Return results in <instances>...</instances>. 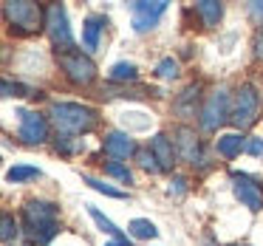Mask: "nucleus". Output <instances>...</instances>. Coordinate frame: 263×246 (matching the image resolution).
Returning <instances> with one entry per match:
<instances>
[{
  "label": "nucleus",
  "mask_w": 263,
  "mask_h": 246,
  "mask_svg": "<svg viewBox=\"0 0 263 246\" xmlns=\"http://www.w3.org/2000/svg\"><path fill=\"white\" fill-rule=\"evenodd\" d=\"M88 215H91L93 221H97V226L102 229V232H108V235H110V238H114V240H122V243H133V238H130V235H125V232H122V229L116 226V223L110 221V218L105 215V212L99 210V206L88 204Z\"/></svg>",
  "instance_id": "nucleus-18"
},
{
  "label": "nucleus",
  "mask_w": 263,
  "mask_h": 246,
  "mask_svg": "<svg viewBox=\"0 0 263 246\" xmlns=\"http://www.w3.org/2000/svg\"><path fill=\"white\" fill-rule=\"evenodd\" d=\"M173 139H176V153H178V159L181 161H187L190 167H201L204 164V156H201V142H198V136H195V130L193 127H187V125H178L176 130H173Z\"/></svg>",
  "instance_id": "nucleus-9"
},
{
  "label": "nucleus",
  "mask_w": 263,
  "mask_h": 246,
  "mask_svg": "<svg viewBox=\"0 0 263 246\" xmlns=\"http://www.w3.org/2000/svg\"><path fill=\"white\" fill-rule=\"evenodd\" d=\"M31 178H40V167L14 164L12 170L6 173V181H12V184H23V181H31Z\"/></svg>",
  "instance_id": "nucleus-23"
},
{
  "label": "nucleus",
  "mask_w": 263,
  "mask_h": 246,
  "mask_svg": "<svg viewBox=\"0 0 263 246\" xmlns=\"http://www.w3.org/2000/svg\"><path fill=\"white\" fill-rule=\"evenodd\" d=\"M20 226H23V223H20L12 212H3V215H0V238H3V243L17 240L20 238Z\"/></svg>",
  "instance_id": "nucleus-21"
},
{
  "label": "nucleus",
  "mask_w": 263,
  "mask_h": 246,
  "mask_svg": "<svg viewBox=\"0 0 263 246\" xmlns=\"http://www.w3.org/2000/svg\"><path fill=\"white\" fill-rule=\"evenodd\" d=\"M156 77H159V80H178V63L173 57H164L156 65Z\"/></svg>",
  "instance_id": "nucleus-27"
},
{
  "label": "nucleus",
  "mask_w": 263,
  "mask_h": 246,
  "mask_svg": "<svg viewBox=\"0 0 263 246\" xmlns=\"http://www.w3.org/2000/svg\"><path fill=\"white\" fill-rule=\"evenodd\" d=\"M20 125H17V139L23 144H43L51 136V119L43 116L40 110H20Z\"/></svg>",
  "instance_id": "nucleus-8"
},
{
  "label": "nucleus",
  "mask_w": 263,
  "mask_h": 246,
  "mask_svg": "<svg viewBox=\"0 0 263 246\" xmlns=\"http://www.w3.org/2000/svg\"><path fill=\"white\" fill-rule=\"evenodd\" d=\"M235 246H240V243H235Z\"/></svg>",
  "instance_id": "nucleus-33"
},
{
  "label": "nucleus",
  "mask_w": 263,
  "mask_h": 246,
  "mask_svg": "<svg viewBox=\"0 0 263 246\" xmlns=\"http://www.w3.org/2000/svg\"><path fill=\"white\" fill-rule=\"evenodd\" d=\"M23 232L31 243L46 246L60 232V206L51 201H29L23 206Z\"/></svg>",
  "instance_id": "nucleus-1"
},
{
  "label": "nucleus",
  "mask_w": 263,
  "mask_h": 246,
  "mask_svg": "<svg viewBox=\"0 0 263 246\" xmlns=\"http://www.w3.org/2000/svg\"><path fill=\"white\" fill-rule=\"evenodd\" d=\"M82 181L88 184V187H93L97 193H102V195H110V198H127L122 190H116V187H110V184H105V181H99V178H93V176H82Z\"/></svg>",
  "instance_id": "nucleus-26"
},
{
  "label": "nucleus",
  "mask_w": 263,
  "mask_h": 246,
  "mask_svg": "<svg viewBox=\"0 0 263 246\" xmlns=\"http://www.w3.org/2000/svg\"><path fill=\"white\" fill-rule=\"evenodd\" d=\"M229 119H232V110H229V91L221 85V88H215V91L204 99L201 113H198V122H201L204 130L215 133L218 127H221L223 122H229Z\"/></svg>",
  "instance_id": "nucleus-5"
},
{
  "label": "nucleus",
  "mask_w": 263,
  "mask_h": 246,
  "mask_svg": "<svg viewBox=\"0 0 263 246\" xmlns=\"http://www.w3.org/2000/svg\"><path fill=\"white\" fill-rule=\"evenodd\" d=\"M232 193L246 210L260 212L263 210V187L246 173H232Z\"/></svg>",
  "instance_id": "nucleus-11"
},
{
  "label": "nucleus",
  "mask_w": 263,
  "mask_h": 246,
  "mask_svg": "<svg viewBox=\"0 0 263 246\" xmlns=\"http://www.w3.org/2000/svg\"><path fill=\"white\" fill-rule=\"evenodd\" d=\"M260 116V93H257L255 85H240L238 93H235V108H232V125L238 130H246L252 127Z\"/></svg>",
  "instance_id": "nucleus-6"
},
{
  "label": "nucleus",
  "mask_w": 263,
  "mask_h": 246,
  "mask_svg": "<svg viewBox=\"0 0 263 246\" xmlns=\"http://www.w3.org/2000/svg\"><path fill=\"white\" fill-rule=\"evenodd\" d=\"M249 14H252L255 23L263 26V0H252V3H249Z\"/></svg>",
  "instance_id": "nucleus-30"
},
{
  "label": "nucleus",
  "mask_w": 263,
  "mask_h": 246,
  "mask_svg": "<svg viewBox=\"0 0 263 246\" xmlns=\"http://www.w3.org/2000/svg\"><path fill=\"white\" fill-rule=\"evenodd\" d=\"M105 26H108L105 14H88L85 17V23H82V48H85V54H93L99 48Z\"/></svg>",
  "instance_id": "nucleus-13"
},
{
  "label": "nucleus",
  "mask_w": 263,
  "mask_h": 246,
  "mask_svg": "<svg viewBox=\"0 0 263 246\" xmlns=\"http://www.w3.org/2000/svg\"><path fill=\"white\" fill-rule=\"evenodd\" d=\"M150 150H153L156 161L161 164V170H173L178 161V153H176V144H173L170 136H164V133H156L153 139H150Z\"/></svg>",
  "instance_id": "nucleus-14"
},
{
  "label": "nucleus",
  "mask_w": 263,
  "mask_h": 246,
  "mask_svg": "<svg viewBox=\"0 0 263 246\" xmlns=\"http://www.w3.org/2000/svg\"><path fill=\"white\" fill-rule=\"evenodd\" d=\"M127 235H130V238H139V240H153V238H159V229H156V223L147 221V218H133V221L127 223Z\"/></svg>",
  "instance_id": "nucleus-20"
},
{
  "label": "nucleus",
  "mask_w": 263,
  "mask_h": 246,
  "mask_svg": "<svg viewBox=\"0 0 263 246\" xmlns=\"http://www.w3.org/2000/svg\"><path fill=\"white\" fill-rule=\"evenodd\" d=\"M184 193H187V178H184V176H173L170 195H184Z\"/></svg>",
  "instance_id": "nucleus-28"
},
{
  "label": "nucleus",
  "mask_w": 263,
  "mask_h": 246,
  "mask_svg": "<svg viewBox=\"0 0 263 246\" xmlns=\"http://www.w3.org/2000/svg\"><path fill=\"white\" fill-rule=\"evenodd\" d=\"M57 65L71 85L82 88L97 80V65H93L91 54L80 51V48H74V51H57Z\"/></svg>",
  "instance_id": "nucleus-4"
},
{
  "label": "nucleus",
  "mask_w": 263,
  "mask_h": 246,
  "mask_svg": "<svg viewBox=\"0 0 263 246\" xmlns=\"http://www.w3.org/2000/svg\"><path fill=\"white\" fill-rule=\"evenodd\" d=\"M3 20L14 37H34L46 29V9L29 0H9L3 3Z\"/></svg>",
  "instance_id": "nucleus-3"
},
{
  "label": "nucleus",
  "mask_w": 263,
  "mask_h": 246,
  "mask_svg": "<svg viewBox=\"0 0 263 246\" xmlns=\"http://www.w3.org/2000/svg\"><path fill=\"white\" fill-rule=\"evenodd\" d=\"M82 147H85V139L82 136H65V133L54 136V150L60 156H77V153H82Z\"/></svg>",
  "instance_id": "nucleus-19"
},
{
  "label": "nucleus",
  "mask_w": 263,
  "mask_h": 246,
  "mask_svg": "<svg viewBox=\"0 0 263 246\" xmlns=\"http://www.w3.org/2000/svg\"><path fill=\"white\" fill-rule=\"evenodd\" d=\"M108 77H110V82H136L139 80V68L133 63H116Z\"/></svg>",
  "instance_id": "nucleus-22"
},
{
  "label": "nucleus",
  "mask_w": 263,
  "mask_h": 246,
  "mask_svg": "<svg viewBox=\"0 0 263 246\" xmlns=\"http://www.w3.org/2000/svg\"><path fill=\"white\" fill-rule=\"evenodd\" d=\"M198 99H201V88H198V85H187V88H184V91L176 97V102H173V110H176L181 119H193L195 113H201Z\"/></svg>",
  "instance_id": "nucleus-15"
},
{
  "label": "nucleus",
  "mask_w": 263,
  "mask_h": 246,
  "mask_svg": "<svg viewBox=\"0 0 263 246\" xmlns=\"http://www.w3.org/2000/svg\"><path fill=\"white\" fill-rule=\"evenodd\" d=\"M105 246H130V243H122V240H110V243H105Z\"/></svg>",
  "instance_id": "nucleus-32"
},
{
  "label": "nucleus",
  "mask_w": 263,
  "mask_h": 246,
  "mask_svg": "<svg viewBox=\"0 0 263 246\" xmlns=\"http://www.w3.org/2000/svg\"><path fill=\"white\" fill-rule=\"evenodd\" d=\"M136 164L142 167L144 173H153V176H156V173H161V164L156 161V156H153V150H150V147H142L136 153Z\"/></svg>",
  "instance_id": "nucleus-25"
},
{
  "label": "nucleus",
  "mask_w": 263,
  "mask_h": 246,
  "mask_svg": "<svg viewBox=\"0 0 263 246\" xmlns=\"http://www.w3.org/2000/svg\"><path fill=\"white\" fill-rule=\"evenodd\" d=\"M105 176H110V178H116V181H122V184H133V173L127 170V164H122V161H105Z\"/></svg>",
  "instance_id": "nucleus-24"
},
{
  "label": "nucleus",
  "mask_w": 263,
  "mask_h": 246,
  "mask_svg": "<svg viewBox=\"0 0 263 246\" xmlns=\"http://www.w3.org/2000/svg\"><path fill=\"white\" fill-rule=\"evenodd\" d=\"M255 57L263 63V31H257V37H255Z\"/></svg>",
  "instance_id": "nucleus-31"
},
{
  "label": "nucleus",
  "mask_w": 263,
  "mask_h": 246,
  "mask_svg": "<svg viewBox=\"0 0 263 246\" xmlns=\"http://www.w3.org/2000/svg\"><path fill=\"white\" fill-rule=\"evenodd\" d=\"M164 12H167V0H153V3H147V0H136V3H130L133 29H136L139 34L156 29Z\"/></svg>",
  "instance_id": "nucleus-10"
},
{
  "label": "nucleus",
  "mask_w": 263,
  "mask_h": 246,
  "mask_svg": "<svg viewBox=\"0 0 263 246\" xmlns=\"http://www.w3.org/2000/svg\"><path fill=\"white\" fill-rule=\"evenodd\" d=\"M246 142H249V139H243L240 133H223V136L215 139V150H218L221 159L232 161V159H238L240 153H246Z\"/></svg>",
  "instance_id": "nucleus-16"
},
{
  "label": "nucleus",
  "mask_w": 263,
  "mask_h": 246,
  "mask_svg": "<svg viewBox=\"0 0 263 246\" xmlns=\"http://www.w3.org/2000/svg\"><path fill=\"white\" fill-rule=\"evenodd\" d=\"M246 153L249 156H263V136H252L246 142Z\"/></svg>",
  "instance_id": "nucleus-29"
},
{
  "label": "nucleus",
  "mask_w": 263,
  "mask_h": 246,
  "mask_svg": "<svg viewBox=\"0 0 263 246\" xmlns=\"http://www.w3.org/2000/svg\"><path fill=\"white\" fill-rule=\"evenodd\" d=\"M46 31L51 37V46L57 51H74L77 43H74V31L68 26V14L60 3H51L46 9Z\"/></svg>",
  "instance_id": "nucleus-7"
},
{
  "label": "nucleus",
  "mask_w": 263,
  "mask_h": 246,
  "mask_svg": "<svg viewBox=\"0 0 263 246\" xmlns=\"http://www.w3.org/2000/svg\"><path fill=\"white\" fill-rule=\"evenodd\" d=\"M102 150H105V156H108V159H114V161H122V159H127V156H136L139 153L136 142L130 139V133H127V130H110V133H105Z\"/></svg>",
  "instance_id": "nucleus-12"
},
{
  "label": "nucleus",
  "mask_w": 263,
  "mask_h": 246,
  "mask_svg": "<svg viewBox=\"0 0 263 246\" xmlns=\"http://www.w3.org/2000/svg\"><path fill=\"white\" fill-rule=\"evenodd\" d=\"M193 9H195V14H198V20H201L204 29H215V26L221 23V17H223V6L218 3V0H198Z\"/></svg>",
  "instance_id": "nucleus-17"
},
{
  "label": "nucleus",
  "mask_w": 263,
  "mask_h": 246,
  "mask_svg": "<svg viewBox=\"0 0 263 246\" xmlns=\"http://www.w3.org/2000/svg\"><path fill=\"white\" fill-rule=\"evenodd\" d=\"M48 119L57 127V133H65V136H82V133H91L97 127L99 116L93 108L80 102H54L48 108Z\"/></svg>",
  "instance_id": "nucleus-2"
}]
</instances>
